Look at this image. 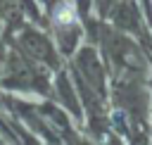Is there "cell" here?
<instances>
[{
	"instance_id": "obj_1",
	"label": "cell",
	"mask_w": 152,
	"mask_h": 145,
	"mask_svg": "<svg viewBox=\"0 0 152 145\" xmlns=\"http://www.w3.org/2000/svg\"><path fill=\"white\" fill-rule=\"evenodd\" d=\"M55 19H57V24H71L76 17H74V10H71L69 5H64V7H59V10H57Z\"/></svg>"
}]
</instances>
